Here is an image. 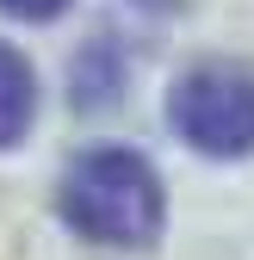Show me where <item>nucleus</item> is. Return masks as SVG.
Here are the masks:
<instances>
[{
    "mask_svg": "<svg viewBox=\"0 0 254 260\" xmlns=\"http://www.w3.org/2000/svg\"><path fill=\"white\" fill-rule=\"evenodd\" d=\"M56 211L62 223L93 242V248H149L162 236V217H168V199H162V180L155 168L137 155V149H87L75 155V168L62 174V192H56Z\"/></svg>",
    "mask_w": 254,
    "mask_h": 260,
    "instance_id": "obj_1",
    "label": "nucleus"
},
{
    "mask_svg": "<svg viewBox=\"0 0 254 260\" xmlns=\"http://www.w3.org/2000/svg\"><path fill=\"white\" fill-rule=\"evenodd\" d=\"M168 124L186 149L211 161L254 155V75L230 62H199L168 93Z\"/></svg>",
    "mask_w": 254,
    "mask_h": 260,
    "instance_id": "obj_2",
    "label": "nucleus"
},
{
    "mask_svg": "<svg viewBox=\"0 0 254 260\" xmlns=\"http://www.w3.org/2000/svg\"><path fill=\"white\" fill-rule=\"evenodd\" d=\"M31 118H38V75L13 44H0V149H19Z\"/></svg>",
    "mask_w": 254,
    "mask_h": 260,
    "instance_id": "obj_3",
    "label": "nucleus"
},
{
    "mask_svg": "<svg viewBox=\"0 0 254 260\" xmlns=\"http://www.w3.org/2000/svg\"><path fill=\"white\" fill-rule=\"evenodd\" d=\"M0 13H13V19H56V13H69V0H0Z\"/></svg>",
    "mask_w": 254,
    "mask_h": 260,
    "instance_id": "obj_4",
    "label": "nucleus"
}]
</instances>
